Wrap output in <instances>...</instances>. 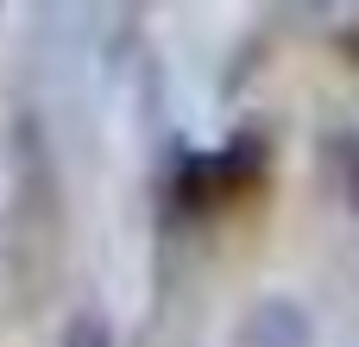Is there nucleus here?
I'll list each match as a JSON object with an SVG mask.
<instances>
[{"mask_svg":"<svg viewBox=\"0 0 359 347\" xmlns=\"http://www.w3.org/2000/svg\"><path fill=\"white\" fill-rule=\"evenodd\" d=\"M233 341L240 347H309L316 341V322H309V310L290 303V297H259V303L240 316Z\"/></svg>","mask_w":359,"mask_h":347,"instance_id":"f257e3e1","label":"nucleus"},{"mask_svg":"<svg viewBox=\"0 0 359 347\" xmlns=\"http://www.w3.org/2000/svg\"><path fill=\"white\" fill-rule=\"evenodd\" d=\"M265 171V139L259 133H233L221 152H215V177H221V196H233L240 183H252Z\"/></svg>","mask_w":359,"mask_h":347,"instance_id":"f03ea898","label":"nucleus"},{"mask_svg":"<svg viewBox=\"0 0 359 347\" xmlns=\"http://www.w3.org/2000/svg\"><path fill=\"white\" fill-rule=\"evenodd\" d=\"M177 202H183V209H215V202H221L215 152H189V158L177 164Z\"/></svg>","mask_w":359,"mask_h":347,"instance_id":"7ed1b4c3","label":"nucleus"},{"mask_svg":"<svg viewBox=\"0 0 359 347\" xmlns=\"http://www.w3.org/2000/svg\"><path fill=\"white\" fill-rule=\"evenodd\" d=\"M63 347H114V322L101 310H76L63 329Z\"/></svg>","mask_w":359,"mask_h":347,"instance_id":"20e7f679","label":"nucleus"},{"mask_svg":"<svg viewBox=\"0 0 359 347\" xmlns=\"http://www.w3.org/2000/svg\"><path fill=\"white\" fill-rule=\"evenodd\" d=\"M341 190H347V202L359 209V133L347 139V152H341Z\"/></svg>","mask_w":359,"mask_h":347,"instance_id":"39448f33","label":"nucleus"}]
</instances>
